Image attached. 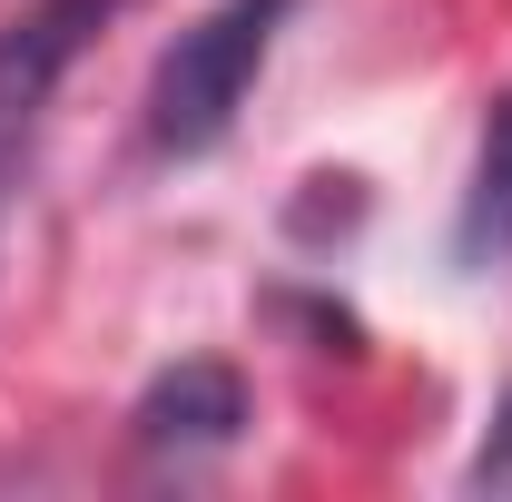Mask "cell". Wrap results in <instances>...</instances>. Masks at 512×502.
Instances as JSON below:
<instances>
[{
    "instance_id": "cell-1",
    "label": "cell",
    "mask_w": 512,
    "mask_h": 502,
    "mask_svg": "<svg viewBox=\"0 0 512 502\" xmlns=\"http://www.w3.org/2000/svg\"><path fill=\"white\" fill-rule=\"evenodd\" d=\"M286 10L296 0H207L158 50V69H148V148L158 158H207L237 128V109L256 99V79L276 60Z\"/></svg>"
},
{
    "instance_id": "cell-2",
    "label": "cell",
    "mask_w": 512,
    "mask_h": 502,
    "mask_svg": "<svg viewBox=\"0 0 512 502\" xmlns=\"http://www.w3.org/2000/svg\"><path fill=\"white\" fill-rule=\"evenodd\" d=\"M128 0H30L10 30H0V227L20 207V178L40 158V128H50V99L79 69V50L99 40V20H119Z\"/></svg>"
},
{
    "instance_id": "cell-3",
    "label": "cell",
    "mask_w": 512,
    "mask_h": 502,
    "mask_svg": "<svg viewBox=\"0 0 512 502\" xmlns=\"http://www.w3.org/2000/svg\"><path fill=\"white\" fill-rule=\"evenodd\" d=\"M138 443L148 453H217V443L247 434V384H237V365H168V375L138 394Z\"/></svg>"
},
{
    "instance_id": "cell-4",
    "label": "cell",
    "mask_w": 512,
    "mask_h": 502,
    "mask_svg": "<svg viewBox=\"0 0 512 502\" xmlns=\"http://www.w3.org/2000/svg\"><path fill=\"white\" fill-rule=\"evenodd\" d=\"M453 247L473 266H503L512 256V89L483 119V148H473V188H463V217H453Z\"/></svg>"
},
{
    "instance_id": "cell-5",
    "label": "cell",
    "mask_w": 512,
    "mask_h": 502,
    "mask_svg": "<svg viewBox=\"0 0 512 502\" xmlns=\"http://www.w3.org/2000/svg\"><path fill=\"white\" fill-rule=\"evenodd\" d=\"M463 483H473V493H512V394L493 404V434L473 443V463H463Z\"/></svg>"
}]
</instances>
